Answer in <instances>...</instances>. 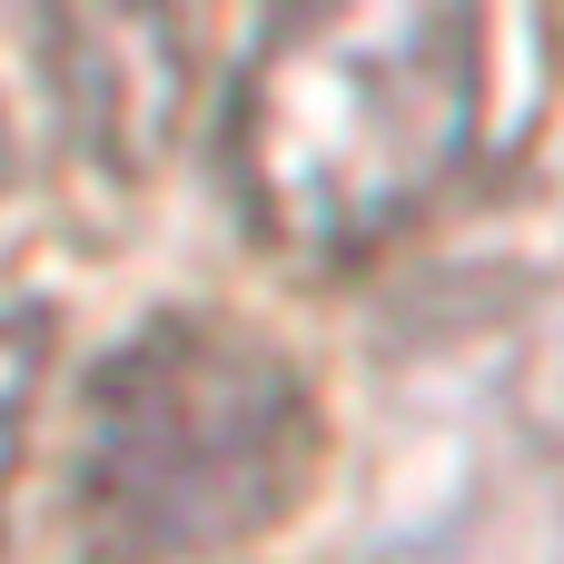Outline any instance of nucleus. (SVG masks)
Returning <instances> with one entry per match:
<instances>
[{
  "instance_id": "4",
  "label": "nucleus",
  "mask_w": 564,
  "mask_h": 564,
  "mask_svg": "<svg viewBox=\"0 0 564 564\" xmlns=\"http://www.w3.org/2000/svg\"><path fill=\"white\" fill-rule=\"evenodd\" d=\"M40 377H50V307H0V506H10V476L30 446Z\"/></svg>"
},
{
  "instance_id": "2",
  "label": "nucleus",
  "mask_w": 564,
  "mask_h": 564,
  "mask_svg": "<svg viewBox=\"0 0 564 564\" xmlns=\"http://www.w3.org/2000/svg\"><path fill=\"white\" fill-rule=\"evenodd\" d=\"M327 456L307 367L228 307H149L79 387L69 516L99 564H188L278 535Z\"/></svg>"
},
{
  "instance_id": "1",
  "label": "nucleus",
  "mask_w": 564,
  "mask_h": 564,
  "mask_svg": "<svg viewBox=\"0 0 564 564\" xmlns=\"http://www.w3.org/2000/svg\"><path fill=\"white\" fill-rule=\"evenodd\" d=\"M486 0H278L218 119L248 238L307 278L377 258L476 159Z\"/></svg>"
},
{
  "instance_id": "3",
  "label": "nucleus",
  "mask_w": 564,
  "mask_h": 564,
  "mask_svg": "<svg viewBox=\"0 0 564 564\" xmlns=\"http://www.w3.org/2000/svg\"><path fill=\"white\" fill-rule=\"evenodd\" d=\"M40 40L69 99V129L109 169H149L188 99V40L169 0H40Z\"/></svg>"
}]
</instances>
